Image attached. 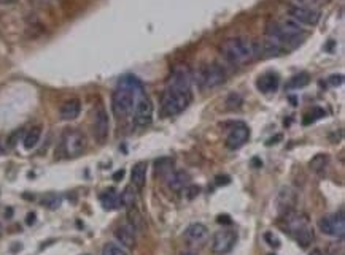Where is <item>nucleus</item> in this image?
<instances>
[{
    "label": "nucleus",
    "mask_w": 345,
    "mask_h": 255,
    "mask_svg": "<svg viewBox=\"0 0 345 255\" xmlns=\"http://www.w3.org/2000/svg\"><path fill=\"white\" fill-rule=\"evenodd\" d=\"M191 81V73L185 67H178L170 73L167 86H165L161 97V108L164 116H177L189 106V103L193 102Z\"/></svg>",
    "instance_id": "f257e3e1"
},
{
    "label": "nucleus",
    "mask_w": 345,
    "mask_h": 255,
    "mask_svg": "<svg viewBox=\"0 0 345 255\" xmlns=\"http://www.w3.org/2000/svg\"><path fill=\"white\" fill-rule=\"evenodd\" d=\"M266 36L270 41L275 43L282 51L285 50L288 51V50H294L296 46H299L302 43L305 33L301 29V24H297L290 18L283 21L269 22L266 27Z\"/></svg>",
    "instance_id": "f03ea898"
},
{
    "label": "nucleus",
    "mask_w": 345,
    "mask_h": 255,
    "mask_svg": "<svg viewBox=\"0 0 345 255\" xmlns=\"http://www.w3.org/2000/svg\"><path fill=\"white\" fill-rule=\"evenodd\" d=\"M140 91H144L135 76H123L112 94V109L116 117L124 119L132 113L135 99Z\"/></svg>",
    "instance_id": "7ed1b4c3"
},
{
    "label": "nucleus",
    "mask_w": 345,
    "mask_h": 255,
    "mask_svg": "<svg viewBox=\"0 0 345 255\" xmlns=\"http://www.w3.org/2000/svg\"><path fill=\"white\" fill-rule=\"evenodd\" d=\"M220 53L226 62H229L232 65H244L258 57L256 41L242 38V36L228 38L226 41H223L220 46Z\"/></svg>",
    "instance_id": "20e7f679"
},
{
    "label": "nucleus",
    "mask_w": 345,
    "mask_h": 255,
    "mask_svg": "<svg viewBox=\"0 0 345 255\" xmlns=\"http://www.w3.org/2000/svg\"><path fill=\"white\" fill-rule=\"evenodd\" d=\"M86 135L78 129H67L62 137L61 141H59V148H57V154L59 157H64V159H75V157L81 155L86 149Z\"/></svg>",
    "instance_id": "39448f33"
},
{
    "label": "nucleus",
    "mask_w": 345,
    "mask_h": 255,
    "mask_svg": "<svg viewBox=\"0 0 345 255\" xmlns=\"http://www.w3.org/2000/svg\"><path fill=\"white\" fill-rule=\"evenodd\" d=\"M191 78H194L197 88L213 89V88H218L220 84L226 81V73L218 64H204L194 71V75H191Z\"/></svg>",
    "instance_id": "423d86ee"
},
{
    "label": "nucleus",
    "mask_w": 345,
    "mask_h": 255,
    "mask_svg": "<svg viewBox=\"0 0 345 255\" xmlns=\"http://www.w3.org/2000/svg\"><path fill=\"white\" fill-rule=\"evenodd\" d=\"M153 103L151 99L147 95L145 91H140L137 99H135V105L132 109V119H134V124L140 129H145L148 125H151L153 122Z\"/></svg>",
    "instance_id": "0eeeda50"
},
{
    "label": "nucleus",
    "mask_w": 345,
    "mask_h": 255,
    "mask_svg": "<svg viewBox=\"0 0 345 255\" xmlns=\"http://www.w3.org/2000/svg\"><path fill=\"white\" fill-rule=\"evenodd\" d=\"M318 228L321 230V233H325L332 238H343L345 233V219L343 212L340 211L339 214H331V216H323L318 221Z\"/></svg>",
    "instance_id": "6e6552de"
},
{
    "label": "nucleus",
    "mask_w": 345,
    "mask_h": 255,
    "mask_svg": "<svg viewBox=\"0 0 345 255\" xmlns=\"http://www.w3.org/2000/svg\"><path fill=\"white\" fill-rule=\"evenodd\" d=\"M237 242V233L234 230L223 228L213 235L212 238V252L217 255H226L229 253Z\"/></svg>",
    "instance_id": "1a4fd4ad"
},
{
    "label": "nucleus",
    "mask_w": 345,
    "mask_h": 255,
    "mask_svg": "<svg viewBox=\"0 0 345 255\" xmlns=\"http://www.w3.org/2000/svg\"><path fill=\"white\" fill-rule=\"evenodd\" d=\"M92 133L94 138L99 144H104L109 140V133H110V120L109 114H107L105 108L100 105L97 106L96 113H94V120H92Z\"/></svg>",
    "instance_id": "9d476101"
},
{
    "label": "nucleus",
    "mask_w": 345,
    "mask_h": 255,
    "mask_svg": "<svg viewBox=\"0 0 345 255\" xmlns=\"http://www.w3.org/2000/svg\"><path fill=\"white\" fill-rule=\"evenodd\" d=\"M279 224H280V227L285 233L294 236L299 230H302L304 227H308V219L304 214L296 212L294 209H291L288 212L282 214Z\"/></svg>",
    "instance_id": "9b49d317"
},
{
    "label": "nucleus",
    "mask_w": 345,
    "mask_h": 255,
    "mask_svg": "<svg viewBox=\"0 0 345 255\" xmlns=\"http://www.w3.org/2000/svg\"><path fill=\"white\" fill-rule=\"evenodd\" d=\"M250 138V129L244 122H231V132L226 138V148L235 151L240 149Z\"/></svg>",
    "instance_id": "f8f14e48"
},
{
    "label": "nucleus",
    "mask_w": 345,
    "mask_h": 255,
    "mask_svg": "<svg viewBox=\"0 0 345 255\" xmlns=\"http://www.w3.org/2000/svg\"><path fill=\"white\" fill-rule=\"evenodd\" d=\"M290 18L297 24H307V26H315L318 24L321 15L315 8H305V7H291L290 8Z\"/></svg>",
    "instance_id": "ddd939ff"
},
{
    "label": "nucleus",
    "mask_w": 345,
    "mask_h": 255,
    "mask_svg": "<svg viewBox=\"0 0 345 255\" xmlns=\"http://www.w3.org/2000/svg\"><path fill=\"white\" fill-rule=\"evenodd\" d=\"M279 84H280V76L277 73L273 71H267L264 75H261L256 81V88L259 92L263 94H270V92H275L279 89Z\"/></svg>",
    "instance_id": "4468645a"
},
{
    "label": "nucleus",
    "mask_w": 345,
    "mask_h": 255,
    "mask_svg": "<svg viewBox=\"0 0 345 255\" xmlns=\"http://www.w3.org/2000/svg\"><path fill=\"white\" fill-rule=\"evenodd\" d=\"M81 113V102L78 99H68L65 100L61 108H59V116L62 120H74Z\"/></svg>",
    "instance_id": "2eb2a0df"
},
{
    "label": "nucleus",
    "mask_w": 345,
    "mask_h": 255,
    "mask_svg": "<svg viewBox=\"0 0 345 255\" xmlns=\"http://www.w3.org/2000/svg\"><path fill=\"white\" fill-rule=\"evenodd\" d=\"M115 238L120 241L123 246H126L129 249H134V246H135V230L129 224L118 227L115 230Z\"/></svg>",
    "instance_id": "dca6fc26"
},
{
    "label": "nucleus",
    "mask_w": 345,
    "mask_h": 255,
    "mask_svg": "<svg viewBox=\"0 0 345 255\" xmlns=\"http://www.w3.org/2000/svg\"><path fill=\"white\" fill-rule=\"evenodd\" d=\"M296 203V193L290 187H283L279 193V211L280 214L288 212L294 208Z\"/></svg>",
    "instance_id": "f3484780"
},
{
    "label": "nucleus",
    "mask_w": 345,
    "mask_h": 255,
    "mask_svg": "<svg viewBox=\"0 0 345 255\" xmlns=\"http://www.w3.org/2000/svg\"><path fill=\"white\" fill-rule=\"evenodd\" d=\"M185 236H186V239L193 241V242H202L207 239L209 230L204 224L194 222L191 225H188V228L185 230Z\"/></svg>",
    "instance_id": "a211bd4d"
},
{
    "label": "nucleus",
    "mask_w": 345,
    "mask_h": 255,
    "mask_svg": "<svg viewBox=\"0 0 345 255\" xmlns=\"http://www.w3.org/2000/svg\"><path fill=\"white\" fill-rule=\"evenodd\" d=\"M147 163L145 162H139L132 166V172H130V181H132V186L137 190H142L145 187L147 182Z\"/></svg>",
    "instance_id": "6ab92c4d"
},
{
    "label": "nucleus",
    "mask_w": 345,
    "mask_h": 255,
    "mask_svg": "<svg viewBox=\"0 0 345 255\" xmlns=\"http://www.w3.org/2000/svg\"><path fill=\"white\" fill-rule=\"evenodd\" d=\"M167 186L170 190H175V192H182L185 187L189 186V175L186 172H174L169 175L167 178Z\"/></svg>",
    "instance_id": "aec40b11"
},
{
    "label": "nucleus",
    "mask_w": 345,
    "mask_h": 255,
    "mask_svg": "<svg viewBox=\"0 0 345 255\" xmlns=\"http://www.w3.org/2000/svg\"><path fill=\"white\" fill-rule=\"evenodd\" d=\"M100 204H102V208L107 209V211L118 209L121 206L120 195H118L115 189H107L104 193H100Z\"/></svg>",
    "instance_id": "412c9836"
},
{
    "label": "nucleus",
    "mask_w": 345,
    "mask_h": 255,
    "mask_svg": "<svg viewBox=\"0 0 345 255\" xmlns=\"http://www.w3.org/2000/svg\"><path fill=\"white\" fill-rule=\"evenodd\" d=\"M328 166H329L328 154H317L315 157H312V160L308 162V168H310V172H314L318 176H325Z\"/></svg>",
    "instance_id": "4be33fe9"
},
{
    "label": "nucleus",
    "mask_w": 345,
    "mask_h": 255,
    "mask_svg": "<svg viewBox=\"0 0 345 255\" xmlns=\"http://www.w3.org/2000/svg\"><path fill=\"white\" fill-rule=\"evenodd\" d=\"M127 221H129V225L132 227L135 232H144L145 230V221L135 204L127 208Z\"/></svg>",
    "instance_id": "5701e85b"
},
{
    "label": "nucleus",
    "mask_w": 345,
    "mask_h": 255,
    "mask_svg": "<svg viewBox=\"0 0 345 255\" xmlns=\"http://www.w3.org/2000/svg\"><path fill=\"white\" fill-rule=\"evenodd\" d=\"M40 137H42V127L40 125H35V127H32L27 133H26V137H24V149H27V151H30V149H33L35 146L39 144V141H40Z\"/></svg>",
    "instance_id": "b1692460"
},
{
    "label": "nucleus",
    "mask_w": 345,
    "mask_h": 255,
    "mask_svg": "<svg viewBox=\"0 0 345 255\" xmlns=\"http://www.w3.org/2000/svg\"><path fill=\"white\" fill-rule=\"evenodd\" d=\"M135 200H137V189L130 184L127 186L120 195V201H121V206H124V208H130V206L135 204Z\"/></svg>",
    "instance_id": "393cba45"
},
{
    "label": "nucleus",
    "mask_w": 345,
    "mask_h": 255,
    "mask_svg": "<svg viewBox=\"0 0 345 255\" xmlns=\"http://www.w3.org/2000/svg\"><path fill=\"white\" fill-rule=\"evenodd\" d=\"M293 238L297 241V244H299L301 247H307L314 241V230L310 227H304Z\"/></svg>",
    "instance_id": "a878e982"
},
{
    "label": "nucleus",
    "mask_w": 345,
    "mask_h": 255,
    "mask_svg": "<svg viewBox=\"0 0 345 255\" xmlns=\"http://www.w3.org/2000/svg\"><path fill=\"white\" fill-rule=\"evenodd\" d=\"M308 82H310V76H308V73L302 71L299 75H294L287 82V89H301V88H305Z\"/></svg>",
    "instance_id": "bb28decb"
},
{
    "label": "nucleus",
    "mask_w": 345,
    "mask_h": 255,
    "mask_svg": "<svg viewBox=\"0 0 345 255\" xmlns=\"http://www.w3.org/2000/svg\"><path fill=\"white\" fill-rule=\"evenodd\" d=\"M61 203H62V197L57 195V193H53V192L46 193V195L42 198V204L48 209H57L59 206H61Z\"/></svg>",
    "instance_id": "cd10ccee"
},
{
    "label": "nucleus",
    "mask_w": 345,
    "mask_h": 255,
    "mask_svg": "<svg viewBox=\"0 0 345 255\" xmlns=\"http://www.w3.org/2000/svg\"><path fill=\"white\" fill-rule=\"evenodd\" d=\"M102 255H127V253L121 246L115 244V242H107L102 249Z\"/></svg>",
    "instance_id": "c85d7f7f"
},
{
    "label": "nucleus",
    "mask_w": 345,
    "mask_h": 255,
    "mask_svg": "<svg viewBox=\"0 0 345 255\" xmlns=\"http://www.w3.org/2000/svg\"><path fill=\"white\" fill-rule=\"evenodd\" d=\"M174 165V160L172 159H167V157H164V159H159L156 160V173L159 175H165L167 172H170V166Z\"/></svg>",
    "instance_id": "c756f323"
},
{
    "label": "nucleus",
    "mask_w": 345,
    "mask_h": 255,
    "mask_svg": "<svg viewBox=\"0 0 345 255\" xmlns=\"http://www.w3.org/2000/svg\"><path fill=\"white\" fill-rule=\"evenodd\" d=\"M242 103H244V100L239 94H231L228 97V100H226V108L228 109H239L242 106Z\"/></svg>",
    "instance_id": "7c9ffc66"
},
{
    "label": "nucleus",
    "mask_w": 345,
    "mask_h": 255,
    "mask_svg": "<svg viewBox=\"0 0 345 255\" xmlns=\"http://www.w3.org/2000/svg\"><path fill=\"white\" fill-rule=\"evenodd\" d=\"M297 7H305V8H314L317 5H323L326 4V0H294Z\"/></svg>",
    "instance_id": "2f4dec72"
},
{
    "label": "nucleus",
    "mask_w": 345,
    "mask_h": 255,
    "mask_svg": "<svg viewBox=\"0 0 345 255\" xmlns=\"http://www.w3.org/2000/svg\"><path fill=\"white\" fill-rule=\"evenodd\" d=\"M183 190H185L186 198H188V200H193V198H196V197L199 195L200 187H199V186H188V187H185Z\"/></svg>",
    "instance_id": "473e14b6"
},
{
    "label": "nucleus",
    "mask_w": 345,
    "mask_h": 255,
    "mask_svg": "<svg viewBox=\"0 0 345 255\" xmlns=\"http://www.w3.org/2000/svg\"><path fill=\"white\" fill-rule=\"evenodd\" d=\"M264 239L267 241V244L272 246V247H280V241L277 236H273V233H266L264 235Z\"/></svg>",
    "instance_id": "72a5a7b5"
},
{
    "label": "nucleus",
    "mask_w": 345,
    "mask_h": 255,
    "mask_svg": "<svg viewBox=\"0 0 345 255\" xmlns=\"http://www.w3.org/2000/svg\"><path fill=\"white\" fill-rule=\"evenodd\" d=\"M217 222L218 224H223V225H232V219L228 214H221V216H218Z\"/></svg>",
    "instance_id": "f704fd0d"
},
{
    "label": "nucleus",
    "mask_w": 345,
    "mask_h": 255,
    "mask_svg": "<svg viewBox=\"0 0 345 255\" xmlns=\"http://www.w3.org/2000/svg\"><path fill=\"white\" fill-rule=\"evenodd\" d=\"M229 182H231L229 176H217V186H226Z\"/></svg>",
    "instance_id": "c9c22d12"
},
{
    "label": "nucleus",
    "mask_w": 345,
    "mask_h": 255,
    "mask_svg": "<svg viewBox=\"0 0 345 255\" xmlns=\"http://www.w3.org/2000/svg\"><path fill=\"white\" fill-rule=\"evenodd\" d=\"M124 178V169H118V172L113 175V179L115 181H121Z\"/></svg>",
    "instance_id": "e433bc0d"
},
{
    "label": "nucleus",
    "mask_w": 345,
    "mask_h": 255,
    "mask_svg": "<svg viewBox=\"0 0 345 255\" xmlns=\"http://www.w3.org/2000/svg\"><path fill=\"white\" fill-rule=\"evenodd\" d=\"M26 222H27V225H32V224L35 222V212H29V214H27Z\"/></svg>",
    "instance_id": "4c0bfd02"
},
{
    "label": "nucleus",
    "mask_w": 345,
    "mask_h": 255,
    "mask_svg": "<svg viewBox=\"0 0 345 255\" xmlns=\"http://www.w3.org/2000/svg\"><path fill=\"white\" fill-rule=\"evenodd\" d=\"M310 255H325V252L321 250V249H318V247H317V249H314V250L310 252Z\"/></svg>",
    "instance_id": "58836bf2"
},
{
    "label": "nucleus",
    "mask_w": 345,
    "mask_h": 255,
    "mask_svg": "<svg viewBox=\"0 0 345 255\" xmlns=\"http://www.w3.org/2000/svg\"><path fill=\"white\" fill-rule=\"evenodd\" d=\"M2 233H4V227H2V224H0V236H2Z\"/></svg>",
    "instance_id": "ea45409f"
},
{
    "label": "nucleus",
    "mask_w": 345,
    "mask_h": 255,
    "mask_svg": "<svg viewBox=\"0 0 345 255\" xmlns=\"http://www.w3.org/2000/svg\"><path fill=\"white\" fill-rule=\"evenodd\" d=\"M0 154H2V148H0Z\"/></svg>",
    "instance_id": "a19ab883"
},
{
    "label": "nucleus",
    "mask_w": 345,
    "mask_h": 255,
    "mask_svg": "<svg viewBox=\"0 0 345 255\" xmlns=\"http://www.w3.org/2000/svg\"><path fill=\"white\" fill-rule=\"evenodd\" d=\"M269 255H275V253H269Z\"/></svg>",
    "instance_id": "79ce46f5"
}]
</instances>
